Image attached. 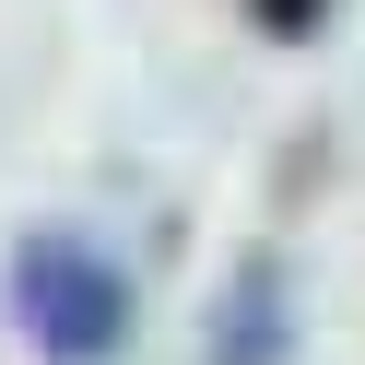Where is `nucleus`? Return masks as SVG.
I'll list each match as a JSON object with an SVG mask.
<instances>
[{
  "label": "nucleus",
  "instance_id": "nucleus-1",
  "mask_svg": "<svg viewBox=\"0 0 365 365\" xmlns=\"http://www.w3.org/2000/svg\"><path fill=\"white\" fill-rule=\"evenodd\" d=\"M12 318L36 330V354L95 365V354H118V330H130V283L83 236H24L12 247Z\"/></svg>",
  "mask_w": 365,
  "mask_h": 365
},
{
  "label": "nucleus",
  "instance_id": "nucleus-2",
  "mask_svg": "<svg viewBox=\"0 0 365 365\" xmlns=\"http://www.w3.org/2000/svg\"><path fill=\"white\" fill-rule=\"evenodd\" d=\"M247 12H259V36H318L330 0H247Z\"/></svg>",
  "mask_w": 365,
  "mask_h": 365
}]
</instances>
